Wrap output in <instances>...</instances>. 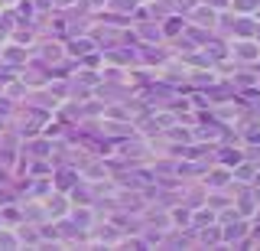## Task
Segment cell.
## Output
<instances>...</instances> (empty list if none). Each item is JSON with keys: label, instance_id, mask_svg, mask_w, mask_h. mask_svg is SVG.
Returning <instances> with one entry per match:
<instances>
[{"label": "cell", "instance_id": "obj_1", "mask_svg": "<svg viewBox=\"0 0 260 251\" xmlns=\"http://www.w3.org/2000/svg\"><path fill=\"white\" fill-rule=\"evenodd\" d=\"M244 235V225H238V218H234V225L228 229V238H241Z\"/></svg>", "mask_w": 260, "mask_h": 251}, {"label": "cell", "instance_id": "obj_2", "mask_svg": "<svg viewBox=\"0 0 260 251\" xmlns=\"http://www.w3.org/2000/svg\"><path fill=\"white\" fill-rule=\"evenodd\" d=\"M257 202H260V192H257Z\"/></svg>", "mask_w": 260, "mask_h": 251}]
</instances>
